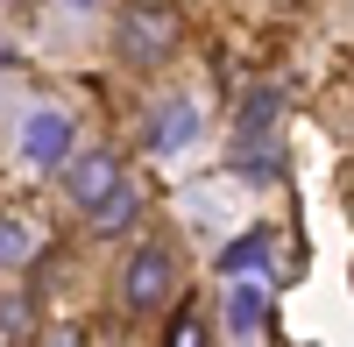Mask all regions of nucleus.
<instances>
[{"mask_svg": "<svg viewBox=\"0 0 354 347\" xmlns=\"http://www.w3.org/2000/svg\"><path fill=\"white\" fill-rule=\"evenodd\" d=\"M177 36H185V21H177L170 0H128V8H121V28H113V50H121V64L156 71L163 57L177 50Z\"/></svg>", "mask_w": 354, "mask_h": 347, "instance_id": "obj_1", "label": "nucleus"}, {"mask_svg": "<svg viewBox=\"0 0 354 347\" xmlns=\"http://www.w3.org/2000/svg\"><path fill=\"white\" fill-rule=\"evenodd\" d=\"M121 305L128 312H170L177 305V255L163 248V241H142L135 255H128V276H121Z\"/></svg>", "mask_w": 354, "mask_h": 347, "instance_id": "obj_2", "label": "nucleus"}, {"mask_svg": "<svg viewBox=\"0 0 354 347\" xmlns=\"http://www.w3.org/2000/svg\"><path fill=\"white\" fill-rule=\"evenodd\" d=\"M64 185H71V206L78 213H100L113 191H121L128 178H121V156H106V149H85V156H71L64 163Z\"/></svg>", "mask_w": 354, "mask_h": 347, "instance_id": "obj_3", "label": "nucleus"}, {"mask_svg": "<svg viewBox=\"0 0 354 347\" xmlns=\"http://www.w3.org/2000/svg\"><path fill=\"white\" fill-rule=\"evenodd\" d=\"M192 142H198V106L185 93L149 106V121H142V149L149 156H177V149H192Z\"/></svg>", "mask_w": 354, "mask_h": 347, "instance_id": "obj_4", "label": "nucleus"}, {"mask_svg": "<svg viewBox=\"0 0 354 347\" xmlns=\"http://www.w3.org/2000/svg\"><path fill=\"white\" fill-rule=\"evenodd\" d=\"M21 156L36 163V170H57V163H71V113H57V106H36L21 121Z\"/></svg>", "mask_w": 354, "mask_h": 347, "instance_id": "obj_5", "label": "nucleus"}, {"mask_svg": "<svg viewBox=\"0 0 354 347\" xmlns=\"http://www.w3.org/2000/svg\"><path fill=\"white\" fill-rule=\"evenodd\" d=\"M234 291H227V333L234 340H262L277 319H270V291L262 283H248V276H227Z\"/></svg>", "mask_w": 354, "mask_h": 347, "instance_id": "obj_6", "label": "nucleus"}, {"mask_svg": "<svg viewBox=\"0 0 354 347\" xmlns=\"http://www.w3.org/2000/svg\"><path fill=\"white\" fill-rule=\"evenodd\" d=\"M277 263V227H248V234H234L220 248V276H255Z\"/></svg>", "mask_w": 354, "mask_h": 347, "instance_id": "obj_7", "label": "nucleus"}, {"mask_svg": "<svg viewBox=\"0 0 354 347\" xmlns=\"http://www.w3.org/2000/svg\"><path fill=\"white\" fill-rule=\"evenodd\" d=\"M277 113H283V93H277V85H255V93L241 100V113H234V135H241V149H262V142H270Z\"/></svg>", "mask_w": 354, "mask_h": 347, "instance_id": "obj_8", "label": "nucleus"}, {"mask_svg": "<svg viewBox=\"0 0 354 347\" xmlns=\"http://www.w3.org/2000/svg\"><path fill=\"white\" fill-rule=\"evenodd\" d=\"M135 220H142V191H135V185H121L100 213H85V227H93V234H106V241H113V234H128Z\"/></svg>", "mask_w": 354, "mask_h": 347, "instance_id": "obj_9", "label": "nucleus"}, {"mask_svg": "<svg viewBox=\"0 0 354 347\" xmlns=\"http://www.w3.org/2000/svg\"><path fill=\"white\" fill-rule=\"evenodd\" d=\"M198 340H213V326H205L192 305H170V319H163V347H198Z\"/></svg>", "mask_w": 354, "mask_h": 347, "instance_id": "obj_10", "label": "nucleus"}, {"mask_svg": "<svg viewBox=\"0 0 354 347\" xmlns=\"http://www.w3.org/2000/svg\"><path fill=\"white\" fill-rule=\"evenodd\" d=\"M28 255H36V241H28V227L0 213V270H28Z\"/></svg>", "mask_w": 354, "mask_h": 347, "instance_id": "obj_11", "label": "nucleus"}, {"mask_svg": "<svg viewBox=\"0 0 354 347\" xmlns=\"http://www.w3.org/2000/svg\"><path fill=\"white\" fill-rule=\"evenodd\" d=\"M8 333H15V340L28 333V305H15V312H8V305H0V340H8Z\"/></svg>", "mask_w": 354, "mask_h": 347, "instance_id": "obj_12", "label": "nucleus"}, {"mask_svg": "<svg viewBox=\"0 0 354 347\" xmlns=\"http://www.w3.org/2000/svg\"><path fill=\"white\" fill-rule=\"evenodd\" d=\"M0 8H28V0H0Z\"/></svg>", "mask_w": 354, "mask_h": 347, "instance_id": "obj_13", "label": "nucleus"}, {"mask_svg": "<svg viewBox=\"0 0 354 347\" xmlns=\"http://www.w3.org/2000/svg\"><path fill=\"white\" fill-rule=\"evenodd\" d=\"M71 8H100V0H71Z\"/></svg>", "mask_w": 354, "mask_h": 347, "instance_id": "obj_14", "label": "nucleus"}]
</instances>
